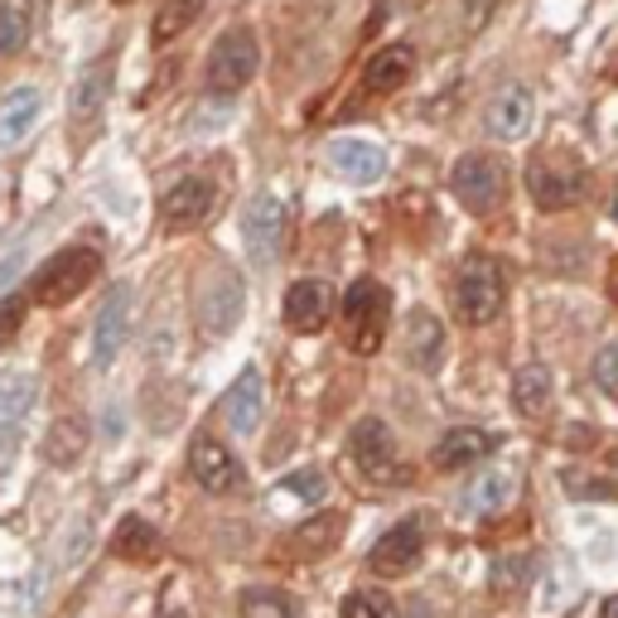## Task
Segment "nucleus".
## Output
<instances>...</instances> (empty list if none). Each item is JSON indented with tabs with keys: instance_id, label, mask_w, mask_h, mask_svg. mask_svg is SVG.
Listing matches in <instances>:
<instances>
[{
	"instance_id": "a19ab883",
	"label": "nucleus",
	"mask_w": 618,
	"mask_h": 618,
	"mask_svg": "<svg viewBox=\"0 0 618 618\" xmlns=\"http://www.w3.org/2000/svg\"><path fill=\"white\" fill-rule=\"evenodd\" d=\"M614 218H618V204H614Z\"/></svg>"
},
{
	"instance_id": "39448f33",
	"label": "nucleus",
	"mask_w": 618,
	"mask_h": 618,
	"mask_svg": "<svg viewBox=\"0 0 618 618\" xmlns=\"http://www.w3.org/2000/svg\"><path fill=\"white\" fill-rule=\"evenodd\" d=\"M502 295H508V285H502L498 261L474 257V261L459 267V275H454V314H459L464 324H474V329L488 324V319H498Z\"/></svg>"
},
{
	"instance_id": "ea45409f",
	"label": "nucleus",
	"mask_w": 618,
	"mask_h": 618,
	"mask_svg": "<svg viewBox=\"0 0 618 618\" xmlns=\"http://www.w3.org/2000/svg\"><path fill=\"white\" fill-rule=\"evenodd\" d=\"M160 618H188L184 609H165V614H160Z\"/></svg>"
},
{
	"instance_id": "58836bf2",
	"label": "nucleus",
	"mask_w": 618,
	"mask_h": 618,
	"mask_svg": "<svg viewBox=\"0 0 618 618\" xmlns=\"http://www.w3.org/2000/svg\"><path fill=\"white\" fill-rule=\"evenodd\" d=\"M609 295H614V305H618V261H614V271H609Z\"/></svg>"
},
{
	"instance_id": "412c9836",
	"label": "nucleus",
	"mask_w": 618,
	"mask_h": 618,
	"mask_svg": "<svg viewBox=\"0 0 618 618\" xmlns=\"http://www.w3.org/2000/svg\"><path fill=\"white\" fill-rule=\"evenodd\" d=\"M40 111H44V93H40V87H15V93H6V102H0V150L20 145L24 135L34 131Z\"/></svg>"
},
{
	"instance_id": "393cba45",
	"label": "nucleus",
	"mask_w": 618,
	"mask_h": 618,
	"mask_svg": "<svg viewBox=\"0 0 618 618\" xmlns=\"http://www.w3.org/2000/svg\"><path fill=\"white\" fill-rule=\"evenodd\" d=\"M34 20H40L34 0H0V58H15L34 40Z\"/></svg>"
},
{
	"instance_id": "4be33fe9",
	"label": "nucleus",
	"mask_w": 618,
	"mask_h": 618,
	"mask_svg": "<svg viewBox=\"0 0 618 618\" xmlns=\"http://www.w3.org/2000/svg\"><path fill=\"white\" fill-rule=\"evenodd\" d=\"M512 498H517L512 478L502 469H484L469 488H464V512L469 517H498V512H508Z\"/></svg>"
},
{
	"instance_id": "b1692460",
	"label": "nucleus",
	"mask_w": 618,
	"mask_h": 618,
	"mask_svg": "<svg viewBox=\"0 0 618 618\" xmlns=\"http://www.w3.org/2000/svg\"><path fill=\"white\" fill-rule=\"evenodd\" d=\"M411 68H415V48L392 44V48H382V54L368 58L362 83H368V93H397V87L411 78Z\"/></svg>"
},
{
	"instance_id": "dca6fc26",
	"label": "nucleus",
	"mask_w": 618,
	"mask_h": 618,
	"mask_svg": "<svg viewBox=\"0 0 618 618\" xmlns=\"http://www.w3.org/2000/svg\"><path fill=\"white\" fill-rule=\"evenodd\" d=\"M532 121H536V97H532V87H522V83L502 87L494 97V107H488V131H494L498 141H522V135L532 131Z\"/></svg>"
},
{
	"instance_id": "423d86ee",
	"label": "nucleus",
	"mask_w": 618,
	"mask_h": 618,
	"mask_svg": "<svg viewBox=\"0 0 618 618\" xmlns=\"http://www.w3.org/2000/svg\"><path fill=\"white\" fill-rule=\"evenodd\" d=\"M242 310H247V295H242L237 271L208 267L204 281H198V329H204L208 338L232 334L237 319H242Z\"/></svg>"
},
{
	"instance_id": "2f4dec72",
	"label": "nucleus",
	"mask_w": 618,
	"mask_h": 618,
	"mask_svg": "<svg viewBox=\"0 0 618 618\" xmlns=\"http://www.w3.org/2000/svg\"><path fill=\"white\" fill-rule=\"evenodd\" d=\"M87 445V431H83V421L78 415H68V421L58 425L54 435H48V459H58V464H73L78 459V449Z\"/></svg>"
},
{
	"instance_id": "a878e982",
	"label": "nucleus",
	"mask_w": 618,
	"mask_h": 618,
	"mask_svg": "<svg viewBox=\"0 0 618 618\" xmlns=\"http://www.w3.org/2000/svg\"><path fill=\"white\" fill-rule=\"evenodd\" d=\"M551 368H541V362H527L522 372L512 377V401L522 415H532V421H541V415H551Z\"/></svg>"
},
{
	"instance_id": "7c9ffc66",
	"label": "nucleus",
	"mask_w": 618,
	"mask_h": 618,
	"mask_svg": "<svg viewBox=\"0 0 618 618\" xmlns=\"http://www.w3.org/2000/svg\"><path fill=\"white\" fill-rule=\"evenodd\" d=\"M242 618H295V604H290L281 589H247Z\"/></svg>"
},
{
	"instance_id": "7ed1b4c3",
	"label": "nucleus",
	"mask_w": 618,
	"mask_h": 618,
	"mask_svg": "<svg viewBox=\"0 0 618 618\" xmlns=\"http://www.w3.org/2000/svg\"><path fill=\"white\" fill-rule=\"evenodd\" d=\"M348 454H353V464L362 469V478H372V484L397 488V484H406L411 478L406 459H401V449H397V435L387 431V421H377V415H362V421L353 425Z\"/></svg>"
},
{
	"instance_id": "1a4fd4ad",
	"label": "nucleus",
	"mask_w": 618,
	"mask_h": 618,
	"mask_svg": "<svg viewBox=\"0 0 618 618\" xmlns=\"http://www.w3.org/2000/svg\"><path fill=\"white\" fill-rule=\"evenodd\" d=\"M257 63H261V48H257V34L251 30H227L208 54V87L213 93H242V87L257 78Z\"/></svg>"
},
{
	"instance_id": "c9c22d12",
	"label": "nucleus",
	"mask_w": 618,
	"mask_h": 618,
	"mask_svg": "<svg viewBox=\"0 0 618 618\" xmlns=\"http://www.w3.org/2000/svg\"><path fill=\"white\" fill-rule=\"evenodd\" d=\"M20 267H24V251H10V257L0 261V285L15 281V271H20Z\"/></svg>"
},
{
	"instance_id": "bb28decb",
	"label": "nucleus",
	"mask_w": 618,
	"mask_h": 618,
	"mask_svg": "<svg viewBox=\"0 0 618 618\" xmlns=\"http://www.w3.org/2000/svg\"><path fill=\"white\" fill-rule=\"evenodd\" d=\"M561 484L571 488V494L579 498V502H618V449L609 454V464H604V469H595V474H579V469H565L561 474Z\"/></svg>"
},
{
	"instance_id": "c756f323",
	"label": "nucleus",
	"mask_w": 618,
	"mask_h": 618,
	"mask_svg": "<svg viewBox=\"0 0 618 618\" xmlns=\"http://www.w3.org/2000/svg\"><path fill=\"white\" fill-rule=\"evenodd\" d=\"M344 618H401V609L387 589H353L344 599Z\"/></svg>"
},
{
	"instance_id": "f8f14e48",
	"label": "nucleus",
	"mask_w": 618,
	"mask_h": 618,
	"mask_svg": "<svg viewBox=\"0 0 618 618\" xmlns=\"http://www.w3.org/2000/svg\"><path fill=\"white\" fill-rule=\"evenodd\" d=\"M126 334H131V285H111L107 300L97 305V324H93V362L97 368H111L117 353L126 348Z\"/></svg>"
},
{
	"instance_id": "f257e3e1",
	"label": "nucleus",
	"mask_w": 618,
	"mask_h": 618,
	"mask_svg": "<svg viewBox=\"0 0 618 618\" xmlns=\"http://www.w3.org/2000/svg\"><path fill=\"white\" fill-rule=\"evenodd\" d=\"M527 188H532V204L541 213H561L575 208L585 198V165L571 155V150H541V155L527 165Z\"/></svg>"
},
{
	"instance_id": "aec40b11",
	"label": "nucleus",
	"mask_w": 618,
	"mask_h": 618,
	"mask_svg": "<svg viewBox=\"0 0 618 618\" xmlns=\"http://www.w3.org/2000/svg\"><path fill=\"white\" fill-rule=\"evenodd\" d=\"M111 73H117V58H111V54H102L97 63H87V68H83L78 87H73V102H68V111H73V121H78V126L102 117L107 93H111Z\"/></svg>"
},
{
	"instance_id": "f704fd0d",
	"label": "nucleus",
	"mask_w": 618,
	"mask_h": 618,
	"mask_svg": "<svg viewBox=\"0 0 618 618\" xmlns=\"http://www.w3.org/2000/svg\"><path fill=\"white\" fill-rule=\"evenodd\" d=\"M589 372H595V382L618 401V344L599 348V358H595V368H589Z\"/></svg>"
},
{
	"instance_id": "9d476101",
	"label": "nucleus",
	"mask_w": 618,
	"mask_h": 618,
	"mask_svg": "<svg viewBox=\"0 0 618 618\" xmlns=\"http://www.w3.org/2000/svg\"><path fill=\"white\" fill-rule=\"evenodd\" d=\"M213 208H218V184L208 174H184V180L170 184V194L160 198V223L170 232H188V227L208 223Z\"/></svg>"
},
{
	"instance_id": "473e14b6",
	"label": "nucleus",
	"mask_w": 618,
	"mask_h": 618,
	"mask_svg": "<svg viewBox=\"0 0 618 618\" xmlns=\"http://www.w3.org/2000/svg\"><path fill=\"white\" fill-rule=\"evenodd\" d=\"M281 494H290V498H305V502H324V494H329V484H324V474H319V469H300V474H290L285 484H281Z\"/></svg>"
},
{
	"instance_id": "5701e85b",
	"label": "nucleus",
	"mask_w": 618,
	"mask_h": 618,
	"mask_svg": "<svg viewBox=\"0 0 618 618\" xmlns=\"http://www.w3.org/2000/svg\"><path fill=\"white\" fill-rule=\"evenodd\" d=\"M34 406V377L30 372H6L0 377V445H10L20 421Z\"/></svg>"
},
{
	"instance_id": "6e6552de",
	"label": "nucleus",
	"mask_w": 618,
	"mask_h": 618,
	"mask_svg": "<svg viewBox=\"0 0 618 618\" xmlns=\"http://www.w3.org/2000/svg\"><path fill=\"white\" fill-rule=\"evenodd\" d=\"M449 188L469 213H494L502 204V194H508V170H502L498 155H484V150H478V155H464L459 165H454Z\"/></svg>"
},
{
	"instance_id": "e433bc0d",
	"label": "nucleus",
	"mask_w": 618,
	"mask_h": 618,
	"mask_svg": "<svg viewBox=\"0 0 618 618\" xmlns=\"http://www.w3.org/2000/svg\"><path fill=\"white\" fill-rule=\"evenodd\" d=\"M488 10H494V0H474V10H469V30H478V20H488Z\"/></svg>"
},
{
	"instance_id": "cd10ccee",
	"label": "nucleus",
	"mask_w": 618,
	"mask_h": 618,
	"mask_svg": "<svg viewBox=\"0 0 618 618\" xmlns=\"http://www.w3.org/2000/svg\"><path fill=\"white\" fill-rule=\"evenodd\" d=\"M111 551H117L121 561H155L160 556V532L141 517H126L117 527V536H111Z\"/></svg>"
},
{
	"instance_id": "6ab92c4d",
	"label": "nucleus",
	"mask_w": 618,
	"mask_h": 618,
	"mask_svg": "<svg viewBox=\"0 0 618 618\" xmlns=\"http://www.w3.org/2000/svg\"><path fill=\"white\" fill-rule=\"evenodd\" d=\"M494 449H498V435L474 431V425H454V431L435 445L431 464L435 469H464V464H484Z\"/></svg>"
},
{
	"instance_id": "ddd939ff",
	"label": "nucleus",
	"mask_w": 618,
	"mask_h": 618,
	"mask_svg": "<svg viewBox=\"0 0 618 618\" xmlns=\"http://www.w3.org/2000/svg\"><path fill=\"white\" fill-rule=\"evenodd\" d=\"M421 551H425V532H421V522H415V517H406V522H397L392 532H387L368 551V571L377 579H397V575H406L411 565L421 561Z\"/></svg>"
},
{
	"instance_id": "4468645a",
	"label": "nucleus",
	"mask_w": 618,
	"mask_h": 618,
	"mask_svg": "<svg viewBox=\"0 0 618 618\" xmlns=\"http://www.w3.org/2000/svg\"><path fill=\"white\" fill-rule=\"evenodd\" d=\"M285 329L290 334H319L334 314V290L324 281H295L285 290Z\"/></svg>"
},
{
	"instance_id": "72a5a7b5",
	"label": "nucleus",
	"mask_w": 618,
	"mask_h": 618,
	"mask_svg": "<svg viewBox=\"0 0 618 618\" xmlns=\"http://www.w3.org/2000/svg\"><path fill=\"white\" fill-rule=\"evenodd\" d=\"M20 324H24V300L20 295H6V300H0V353L15 344Z\"/></svg>"
},
{
	"instance_id": "9b49d317",
	"label": "nucleus",
	"mask_w": 618,
	"mask_h": 618,
	"mask_svg": "<svg viewBox=\"0 0 618 618\" xmlns=\"http://www.w3.org/2000/svg\"><path fill=\"white\" fill-rule=\"evenodd\" d=\"M188 474H194V484L204 488V494L223 498V494H237L242 488V464L232 459V449L223 445L218 435H194V445H188Z\"/></svg>"
},
{
	"instance_id": "0eeeda50",
	"label": "nucleus",
	"mask_w": 618,
	"mask_h": 618,
	"mask_svg": "<svg viewBox=\"0 0 618 618\" xmlns=\"http://www.w3.org/2000/svg\"><path fill=\"white\" fill-rule=\"evenodd\" d=\"M285 204H281V194H257L247 204L242 213V237H247V257H251V267L257 271H271L275 267V257H281V247H285Z\"/></svg>"
},
{
	"instance_id": "2eb2a0df",
	"label": "nucleus",
	"mask_w": 618,
	"mask_h": 618,
	"mask_svg": "<svg viewBox=\"0 0 618 618\" xmlns=\"http://www.w3.org/2000/svg\"><path fill=\"white\" fill-rule=\"evenodd\" d=\"M329 170L344 174L348 184H377L387 174V150L358 141V135H344V141H329Z\"/></svg>"
},
{
	"instance_id": "4c0bfd02",
	"label": "nucleus",
	"mask_w": 618,
	"mask_h": 618,
	"mask_svg": "<svg viewBox=\"0 0 618 618\" xmlns=\"http://www.w3.org/2000/svg\"><path fill=\"white\" fill-rule=\"evenodd\" d=\"M599 618H618V595L604 599V614H599Z\"/></svg>"
},
{
	"instance_id": "f03ea898",
	"label": "nucleus",
	"mask_w": 618,
	"mask_h": 618,
	"mask_svg": "<svg viewBox=\"0 0 618 618\" xmlns=\"http://www.w3.org/2000/svg\"><path fill=\"white\" fill-rule=\"evenodd\" d=\"M387 324H392V295L387 285L377 281H353L348 295H344V334H348V348L372 358L387 338Z\"/></svg>"
},
{
	"instance_id": "f3484780",
	"label": "nucleus",
	"mask_w": 618,
	"mask_h": 618,
	"mask_svg": "<svg viewBox=\"0 0 618 618\" xmlns=\"http://www.w3.org/2000/svg\"><path fill=\"white\" fill-rule=\"evenodd\" d=\"M445 348H449L445 324H440L431 310H415L406 319V362L415 372H435L440 362H445Z\"/></svg>"
},
{
	"instance_id": "a211bd4d",
	"label": "nucleus",
	"mask_w": 618,
	"mask_h": 618,
	"mask_svg": "<svg viewBox=\"0 0 618 618\" xmlns=\"http://www.w3.org/2000/svg\"><path fill=\"white\" fill-rule=\"evenodd\" d=\"M261 411H267V387H261V372L247 368L242 377L232 382V392L223 397V415L237 435H251L261 425Z\"/></svg>"
},
{
	"instance_id": "c85d7f7f",
	"label": "nucleus",
	"mask_w": 618,
	"mask_h": 618,
	"mask_svg": "<svg viewBox=\"0 0 618 618\" xmlns=\"http://www.w3.org/2000/svg\"><path fill=\"white\" fill-rule=\"evenodd\" d=\"M198 15H204V0H165V6H160V15H155V24H150V40H155V44L180 40V34Z\"/></svg>"
},
{
	"instance_id": "20e7f679",
	"label": "nucleus",
	"mask_w": 618,
	"mask_h": 618,
	"mask_svg": "<svg viewBox=\"0 0 618 618\" xmlns=\"http://www.w3.org/2000/svg\"><path fill=\"white\" fill-rule=\"evenodd\" d=\"M102 271V257H97L93 247H63L58 257L44 261V271L34 275V300L48 310L68 305V300H78L87 285H93V275Z\"/></svg>"
}]
</instances>
